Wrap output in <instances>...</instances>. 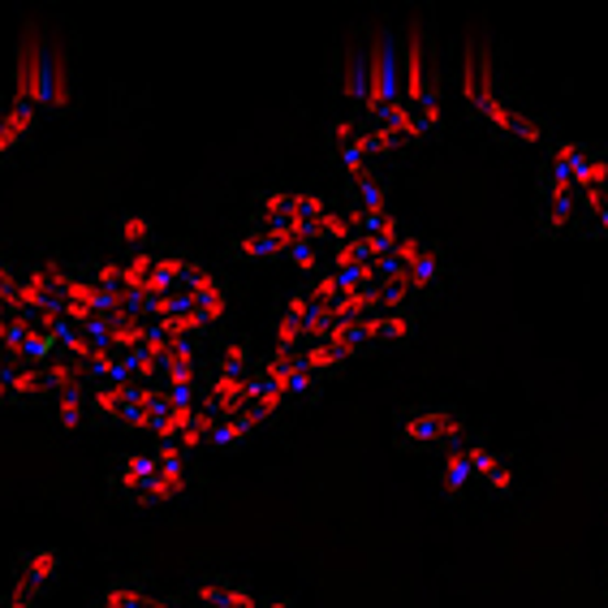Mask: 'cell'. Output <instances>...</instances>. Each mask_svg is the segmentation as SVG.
<instances>
[{
  "instance_id": "6da1fadb",
  "label": "cell",
  "mask_w": 608,
  "mask_h": 608,
  "mask_svg": "<svg viewBox=\"0 0 608 608\" xmlns=\"http://www.w3.org/2000/svg\"><path fill=\"white\" fill-rule=\"evenodd\" d=\"M402 441L405 445H414V449H432V445H441V449H466L470 441H466V427L457 423L454 414H445V410H419V414H410L402 423Z\"/></svg>"
},
{
  "instance_id": "7a4b0ae2",
  "label": "cell",
  "mask_w": 608,
  "mask_h": 608,
  "mask_svg": "<svg viewBox=\"0 0 608 608\" xmlns=\"http://www.w3.org/2000/svg\"><path fill=\"white\" fill-rule=\"evenodd\" d=\"M294 234H281V229H263V225H254L251 234L238 242V254L242 259H290L294 251Z\"/></svg>"
},
{
  "instance_id": "3957f363",
  "label": "cell",
  "mask_w": 608,
  "mask_h": 608,
  "mask_svg": "<svg viewBox=\"0 0 608 608\" xmlns=\"http://www.w3.org/2000/svg\"><path fill=\"white\" fill-rule=\"evenodd\" d=\"M52 574H56V553H31V557L18 561V583H13V591L26 596V600H35V596L52 583Z\"/></svg>"
},
{
  "instance_id": "277c9868",
  "label": "cell",
  "mask_w": 608,
  "mask_h": 608,
  "mask_svg": "<svg viewBox=\"0 0 608 608\" xmlns=\"http://www.w3.org/2000/svg\"><path fill=\"white\" fill-rule=\"evenodd\" d=\"M470 479H475V466L466 462V449L445 454V484H449V492H466Z\"/></svg>"
},
{
  "instance_id": "5b68a950",
  "label": "cell",
  "mask_w": 608,
  "mask_h": 608,
  "mask_svg": "<svg viewBox=\"0 0 608 608\" xmlns=\"http://www.w3.org/2000/svg\"><path fill=\"white\" fill-rule=\"evenodd\" d=\"M436 272H441V263H436V254L427 251L410 272H405V281H410V290H427V285L436 281Z\"/></svg>"
},
{
  "instance_id": "8992f818",
  "label": "cell",
  "mask_w": 608,
  "mask_h": 608,
  "mask_svg": "<svg viewBox=\"0 0 608 608\" xmlns=\"http://www.w3.org/2000/svg\"><path fill=\"white\" fill-rule=\"evenodd\" d=\"M143 238H148V220H143V216H130V220L121 225V242H126V247H143Z\"/></svg>"
},
{
  "instance_id": "52a82bcc",
  "label": "cell",
  "mask_w": 608,
  "mask_h": 608,
  "mask_svg": "<svg viewBox=\"0 0 608 608\" xmlns=\"http://www.w3.org/2000/svg\"><path fill=\"white\" fill-rule=\"evenodd\" d=\"M0 608H31V600H26V596H18V591H9V600H4Z\"/></svg>"
}]
</instances>
